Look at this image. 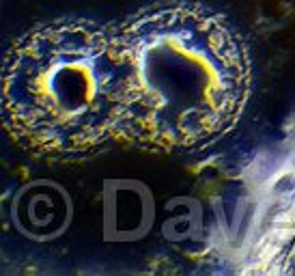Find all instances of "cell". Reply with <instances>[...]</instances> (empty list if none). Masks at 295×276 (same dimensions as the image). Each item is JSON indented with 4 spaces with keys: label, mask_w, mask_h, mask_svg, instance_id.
I'll use <instances>...</instances> for the list:
<instances>
[{
    "label": "cell",
    "mask_w": 295,
    "mask_h": 276,
    "mask_svg": "<svg viewBox=\"0 0 295 276\" xmlns=\"http://www.w3.org/2000/svg\"><path fill=\"white\" fill-rule=\"evenodd\" d=\"M125 59L121 138L151 151H192L237 125L252 89L239 32L192 2L151 4L118 26Z\"/></svg>",
    "instance_id": "6da1fadb"
},
{
    "label": "cell",
    "mask_w": 295,
    "mask_h": 276,
    "mask_svg": "<svg viewBox=\"0 0 295 276\" xmlns=\"http://www.w3.org/2000/svg\"><path fill=\"white\" fill-rule=\"evenodd\" d=\"M125 59L118 26L59 20L30 28L2 69V121L22 149L52 160L121 138Z\"/></svg>",
    "instance_id": "7a4b0ae2"
}]
</instances>
